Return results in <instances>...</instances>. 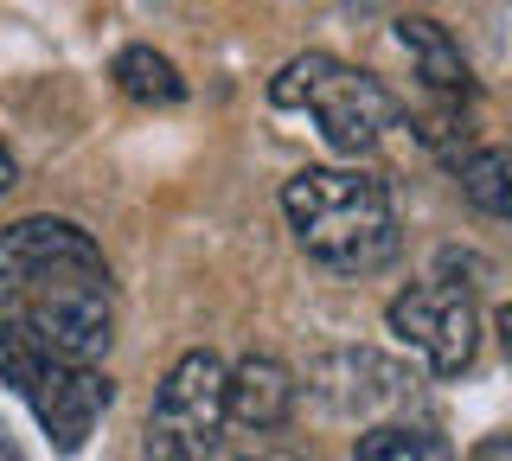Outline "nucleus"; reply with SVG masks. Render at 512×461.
<instances>
[{"instance_id": "nucleus-1", "label": "nucleus", "mask_w": 512, "mask_h": 461, "mask_svg": "<svg viewBox=\"0 0 512 461\" xmlns=\"http://www.w3.org/2000/svg\"><path fill=\"white\" fill-rule=\"evenodd\" d=\"M282 212L295 225L301 250L320 269L340 276H372L397 257V212L391 193L372 173H346V167H301L282 186Z\"/></svg>"}, {"instance_id": "nucleus-2", "label": "nucleus", "mask_w": 512, "mask_h": 461, "mask_svg": "<svg viewBox=\"0 0 512 461\" xmlns=\"http://www.w3.org/2000/svg\"><path fill=\"white\" fill-rule=\"evenodd\" d=\"M269 103L276 109H308L320 122V135H327L340 154H372L384 141V129H397V116H404L378 77L352 71L340 58H327V52L288 58L276 71V84H269Z\"/></svg>"}, {"instance_id": "nucleus-3", "label": "nucleus", "mask_w": 512, "mask_h": 461, "mask_svg": "<svg viewBox=\"0 0 512 461\" xmlns=\"http://www.w3.org/2000/svg\"><path fill=\"white\" fill-rule=\"evenodd\" d=\"M0 372H7V385L32 404V417H39V429L52 436L58 455L84 449L90 429L103 423L109 397H116V385H109L96 365L58 359V353L32 346L26 333H13V327H0Z\"/></svg>"}, {"instance_id": "nucleus-4", "label": "nucleus", "mask_w": 512, "mask_h": 461, "mask_svg": "<svg viewBox=\"0 0 512 461\" xmlns=\"http://www.w3.org/2000/svg\"><path fill=\"white\" fill-rule=\"evenodd\" d=\"M224 365L218 353H186L160 378V397L148 410V461H212L224 429Z\"/></svg>"}, {"instance_id": "nucleus-5", "label": "nucleus", "mask_w": 512, "mask_h": 461, "mask_svg": "<svg viewBox=\"0 0 512 461\" xmlns=\"http://www.w3.org/2000/svg\"><path fill=\"white\" fill-rule=\"evenodd\" d=\"M58 282H109L103 250L71 218H20L0 231V301H20Z\"/></svg>"}, {"instance_id": "nucleus-6", "label": "nucleus", "mask_w": 512, "mask_h": 461, "mask_svg": "<svg viewBox=\"0 0 512 461\" xmlns=\"http://www.w3.org/2000/svg\"><path fill=\"white\" fill-rule=\"evenodd\" d=\"M7 327L26 333L32 346L58 359L96 365L116 340V308H109V282H58V289L7 301Z\"/></svg>"}, {"instance_id": "nucleus-7", "label": "nucleus", "mask_w": 512, "mask_h": 461, "mask_svg": "<svg viewBox=\"0 0 512 461\" xmlns=\"http://www.w3.org/2000/svg\"><path fill=\"white\" fill-rule=\"evenodd\" d=\"M384 321L391 333L410 346V353H423L429 372L455 378L468 372L474 346H480V321H474V301L461 289H442V282H416V289L391 295V308H384Z\"/></svg>"}, {"instance_id": "nucleus-8", "label": "nucleus", "mask_w": 512, "mask_h": 461, "mask_svg": "<svg viewBox=\"0 0 512 461\" xmlns=\"http://www.w3.org/2000/svg\"><path fill=\"white\" fill-rule=\"evenodd\" d=\"M404 385H410L404 365L365 353V346H352V353H327V359L314 365V391L327 397L333 410H346V417H372V410L397 404Z\"/></svg>"}, {"instance_id": "nucleus-9", "label": "nucleus", "mask_w": 512, "mask_h": 461, "mask_svg": "<svg viewBox=\"0 0 512 461\" xmlns=\"http://www.w3.org/2000/svg\"><path fill=\"white\" fill-rule=\"evenodd\" d=\"M224 410H231L244 429H276L295 410V372L269 353L237 359V372L224 378Z\"/></svg>"}, {"instance_id": "nucleus-10", "label": "nucleus", "mask_w": 512, "mask_h": 461, "mask_svg": "<svg viewBox=\"0 0 512 461\" xmlns=\"http://www.w3.org/2000/svg\"><path fill=\"white\" fill-rule=\"evenodd\" d=\"M397 45L410 52V65H416V77H423L436 97H468L474 90V77H468V58H461V45L442 33L436 20H423V13H410V20H397Z\"/></svg>"}, {"instance_id": "nucleus-11", "label": "nucleus", "mask_w": 512, "mask_h": 461, "mask_svg": "<svg viewBox=\"0 0 512 461\" xmlns=\"http://www.w3.org/2000/svg\"><path fill=\"white\" fill-rule=\"evenodd\" d=\"M109 77H116V90L122 97H135V103H180L186 97V77L173 71V58H160L154 45H122L116 52V65H109Z\"/></svg>"}, {"instance_id": "nucleus-12", "label": "nucleus", "mask_w": 512, "mask_h": 461, "mask_svg": "<svg viewBox=\"0 0 512 461\" xmlns=\"http://www.w3.org/2000/svg\"><path fill=\"white\" fill-rule=\"evenodd\" d=\"M352 461H455V449L436 436V429H416V423H378L359 436Z\"/></svg>"}, {"instance_id": "nucleus-13", "label": "nucleus", "mask_w": 512, "mask_h": 461, "mask_svg": "<svg viewBox=\"0 0 512 461\" xmlns=\"http://www.w3.org/2000/svg\"><path fill=\"white\" fill-rule=\"evenodd\" d=\"M455 180L480 212L493 218H512V154H493V148H474L455 161Z\"/></svg>"}, {"instance_id": "nucleus-14", "label": "nucleus", "mask_w": 512, "mask_h": 461, "mask_svg": "<svg viewBox=\"0 0 512 461\" xmlns=\"http://www.w3.org/2000/svg\"><path fill=\"white\" fill-rule=\"evenodd\" d=\"M474 461H512V436H487L474 449Z\"/></svg>"}, {"instance_id": "nucleus-15", "label": "nucleus", "mask_w": 512, "mask_h": 461, "mask_svg": "<svg viewBox=\"0 0 512 461\" xmlns=\"http://www.w3.org/2000/svg\"><path fill=\"white\" fill-rule=\"evenodd\" d=\"M500 346H506V353H512V301H506V308H500Z\"/></svg>"}, {"instance_id": "nucleus-16", "label": "nucleus", "mask_w": 512, "mask_h": 461, "mask_svg": "<svg viewBox=\"0 0 512 461\" xmlns=\"http://www.w3.org/2000/svg\"><path fill=\"white\" fill-rule=\"evenodd\" d=\"M7 186H13V154L0 148V193H7Z\"/></svg>"}, {"instance_id": "nucleus-17", "label": "nucleus", "mask_w": 512, "mask_h": 461, "mask_svg": "<svg viewBox=\"0 0 512 461\" xmlns=\"http://www.w3.org/2000/svg\"><path fill=\"white\" fill-rule=\"evenodd\" d=\"M0 461H26L20 449H13V436H7V429H0Z\"/></svg>"}, {"instance_id": "nucleus-18", "label": "nucleus", "mask_w": 512, "mask_h": 461, "mask_svg": "<svg viewBox=\"0 0 512 461\" xmlns=\"http://www.w3.org/2000/svg\"><path fill=\"white\" fill-rule=\"evenodd\" d=\"M378 7V0H352V13H372Z\"/></svg>"}]
</instances>
